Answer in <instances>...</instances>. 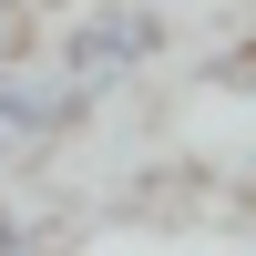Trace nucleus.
<instances>
[{
    "mask_svg": "<svg viewBox=\"0 0 256 256\" xmlns=\"http://www.w3.org/2000/svg\"><path fill=\"white\" fill-rule=\"evenodd\" d=\"M52 62L82 92L113 102L123 82H144V72L174 62V10L164 0H72V10H52Z\"/></svg>",
    "mask_w": 256,
    "mask_h": 256,
    "instance_id": "f257e3e1",
    "label": "nucleus"
},
{
    "mask_svg": "<svg viewBox=\"0 0 256 256\" xmlns=\"http://www.w3.org/2000/svg\"><path fill=\"white\" fill-rule=\"evenodd\" d=\"M102 92H82L52 52L41 62H0V184H31L52 154H72L92 134Z\"/></svg>",
    "mask_w": 256,
    "mask_h": 256,
    "instance_id": "f03ea898",
    "label": "nucleus"
},
{
    "mask_svg": "<svg viewBox=\"0 0 256 256\" xmlns=\"http://www.w3.org/2000/svg\"><path fill=\"white\" fill-rule=\"evenodd\" d=\"M62 246H72V216H41L31 195L0 184V256H62Z\"/></svg>",
    "mask_w": 256,
    "mask_h": 256,
    "instance_id": "7ed1b4c3",
    "label": "nucleus"
},
{
    "mask_svg": "<svg viewBox=\"0 0 256 256\" xmlns=\"http://www.w3.org/2000/svg\"><path fill=\"white\" fill-rule=\"evenodd\" d=\"M205 82H216V92H256V31L236 41V52H216V62H205Z\"/></svg>",
    "mask_w": 256,
    "mask_h": 256,
    "instance_id": "20e7f679",
    "label": "nucleus"
},
{
    "mask_svg": "<svg viewBox=\"0 0 256 256\" xmlns=\"http://www.w3.org/2000/svg\"><path fill=\"white\" fill-rule=\"evenodd\" d=\"M226 10H236V0H226Z\"/></svg>",
    "mask_w": 256,
    "mask_h": 256,
    "instance_id": "39448f33",
    "label": "nucleus"
}]
</instances>
